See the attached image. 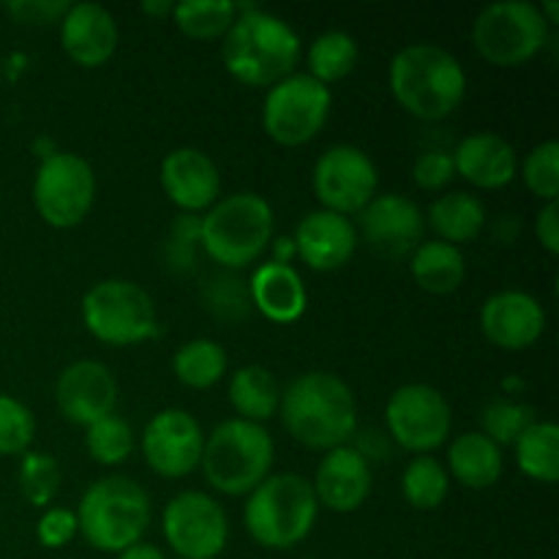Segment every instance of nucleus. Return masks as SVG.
<instances>
[{"instance_id": "nucleus-18", "label": "nucleus", "mask_w": 559, "mask_h": 559, "mask_svg": "<svg viewBox=\"0 0 559 559\" xmlns=\"http://www.w3.org/2000/svg\"><path fill=\"white\" fill-rule=\"evenodd\" d=\"M164 194L175 207L194 216V213L211 211L222 200V175L216 162L200 147H175L167 153L158 169Z\"/></svg>"}, {"instance_id": "nucleus-9", "label": "nucleus", "mask_w": 559, "mask_h": 559, "mask_svg": "<svg viewBox=\"0 0 559 559\" xmlns=\"http://www.w3.org/2000/svg\"><path fill=\"white\" fill-rule=\"evenodd\" d=\"M551 27L535 3L502 0L491 3L475 16L473 44L480 58L500 69H516L530 63L549 44Z\"/></svg>"}, {"instance_id": "nucleus-23", "label": "nucleus", "mask_w": 559, "mask_h": 559, "mask_svg": "<svg viewBox=\"0 0 559 559\" xmlns=\"http://www.w3.org/2000/svg\"><path fill=\"white\" fill-rule=\"evenodd\" d=\"M451 156L456 175H462L475 189H506L508 183L516 180V151H513L511 142L491 134V131H478V134L464 136Z\"/></svg>"}, {"instance_id": "nucleus-29", "label": "nucleus", "mask_w": 559, "mask_h": 559, "mask_svg": "<svg viewBox=\"0 0 559 559\" xmlns=\"http://www.w3.org/2000/svg\"><path fill=\"white\" fill-rule=\"evenodd\" d=\"M516 464L530 480L555 486L559 480V426L551 420H535L516 442Z\"/></svg>"}, {"instance_id": "nucleus-45", "label": "nucleus", "mask_w": 559, "mask_h": 559, "mask_svg": "<svg viewBox=\"0 0 559 559\" xmlns=\"http://www.w3.org/2000/svg\"><path fill=\"white\" fill-rule=\"evenodd\" d=\"M273 251H276L273 262H284V265H289V260L295 257L293 238H276V243H273Z\"/></svg>"}, {"instance_id": "nucleus-43", "label": "nucleus", "mask_w": 559, "mask_h": 559, "mask_svg": "<svg viewBox=\"0 0 559 559\" xmlns=\"http://www.w3.org/2000/svg\"><path fill=\"white\" fill-rule=\"evenodd\" d=\"M535 235L538 243L544 246L546 254H559V207L557 202H544V207L535 216Z\"/></svg>"}, {"instance_id": "nucleus-32", "label": "nucleus", "mask_w": 559, "mask_h": 559, "mask_svg": "<svg viewBox=\"0 0 559 559\" xmlns=\"http://www.w3.org/2000/svg\"><path fill=\"white\" fill-rule=\"evenodd\" d=\"M235 16H238V9L229 0H183L173 5V20L178 31L194 41L224 38Z\"/></svg>"}, {"instance_id": "nucleus-20", "label": "nucleus", "mask_w": 559, "mask_h": 559, "mask_svg": "<svg viewBox=\"0 0 559 559\" xmlns=\"http://www.w3.org/2000/svg\"><path fill=\"white\" fill-rule=\"evenodd\" d=\"M295 257L311 271L331 273L347 265L358 251V229L347 216L331 211H311L295 227Z\"/></svg>"}, {"instance_id": "nucleus-39", "label": "nucleus", "mask_w": 559, "mask_h": 559, "mask_svg": "<svg viewBox=\"0 0 559 559\" xmlns=\"http://www.w3.org/2000/svg\"><path fill=\"white\" fill-rule=\"evenodd\" d=\"M80 533L76 513L69 508H47L36 524V535L44 549H63Z\"/></svg>"}, {"instance_id": "nucleus-34", "label": "nucleus", "mask_w": 559, "mask_h": 559, "mask_svg": "<svg viewBox=\"0 0 559 559\" xmlns=\"http://www.w3.org/2000/svg\"><path fill=\"white\" fill-rule=\"evenodd\" d=\"M85 448L93 462L115 467V464H123L134 451V431H131L129 420L112 413L87 426Z\"/></svg>"}, {"instance_id": "nucleus-17", "label": "nucleus", "mask_w": 559, "mask_h": 559, "mask_svg": "<svg viewBox=\"0 0 559 559\" xmlns=\"http://www.w3.org/2000/svg\"><path fill=\"white\" fill-rule=\"evenodd\" d=\"M55 402L63 418L74 426H91L118 407V382L98 360H74L55 382Z\"/></svg>"}, {"instance_id": "nucleus-37", "label": "nucleus", "mask_w": 559, "mask_h": 559, "mask_svg": "<svg viewBox=\"0 0 559 559\" xmlns=\"http://www.w3.org/2000/svg\"><path fill=\"white\" fill-rule=\"evenodd\" d=\"M522 178L530 194L544 202H557L559 197V142L546 140L527 153L522 164Z\"/></svg>"}, {"instance_id": "nucleus-2", "label": "nucleus", "mask_w": 559, "mask_h": 559, "mask_svg": "<svg viewBox=\"0 0 559 559\" xmlns=\"http://www.w3.org/2000/svg\"><path fill=\"white\" fill-rule=\"evenodd\" d=\"M233 27L222 38L224 66L249 87H273L295 74L300 60V36L282 16L260 5H238Z\"/></svg>"}, {"instance_id": "nucleus-14", "label": "nucleus", "mask_w": 559, "mask_h": 559, "mask_svg": "<svg viewBox=\"0 0 559 559\" xmlns=\"http://www.w3.org/2000/svg\"><path fill=\"white\" fill-rule=\"evenodd\" d=\"M162 533L180 559H216L227 546L229 519L205 491H180L164 508Z\"/></svg>"}, {"instance_id": "nucleus-38", "label": "nucleus", "mask_w": 559, "mask_h": 559, "mask_svg": "<svg viewBox=\"0 0 559 559\" xmlns=\"http://www.w3.org/2000/svg\"><path fill=\"white\" fill-rule=\"evenodd\" d=\"M36 437V418L14 396L0 393V456H25Z\"/></svg>"}, {"instance_id": "nucleus-21", "label": "nucleus", "mask_w": 559, "mask_h": 559, "mask_svg": "<svg viewBox=\"0 0 559 559\" xmlns=\"http://www.w3.org/2000/svg\"><path fill=\"white\" fill-rule=\"evenodd\" d=\"M60 44L71 63L82 69H98L118 52L120 27L104 5L69 3L60 20Z\"/></svg>"}, {"instance_id": "nucleus-35", "label": "nucleus", "mask_w": 559, "mask_h": 559, "mask_svg": "<svg viewBox=\"0 0 559 559\" xmlns=\"http://www.w3.org/2000/svg\"><path fill=\"white\" fill-rule=\"evenodd\" d=\"M535 409L516 399H495L480 413V435L489 437L495 445H513L530 426L535 424Z\"/></svg>"}, {"instance_id": "nucleus-3", "label": "nucleus", "mask_w": 559, "mask_h": 559, "mask_svg": "<svg viewBox=\"0 0 559 559\" xmlns=\"http://www.w3.org/2000/svg\"><path fill=\"white\" fill-rule=\"evenodd\" d=\"M388 82L399 107L418 120L448 118L467 96L464 66L440 44H409L399 49Z\"/></svg>"}, {"instance_id": "nucleus-10", "label": "nucleus", "mask_w": 559, "mask_h": 559, "mask_svg": "<svg viewBox=\"0 0 559 559\" xmlns=\"http://www.w3.org/2000/svg\"><path fill=\"white\" fill-rule=\"evenodd\" d=\"M331 107V87L317 82L314 76L295 71L267 87L262 104V129L276 145L300 147L325 129Z\"/></svg>"}, {"instance_id": "nucleus-11", "label": "nucleus", "mask_w": 559, "mask_h": 559, "mask_svg": "<svg viewBox=\"0 0 559 559\" xmlns=\"http://www.w3.org/2000/svg\"><path fill=\"white\" fill-rule=\"evenodd\" d=\"M96 202V173L82 156L55 151L44 156L33 178V205L55 229L80 227Z\"/></svg>"}, {"instance_id": "nucleus-44", "label": "nucleus", "mask_w": 559, "mask_h": 559, "mask_svg": "<svg viewBox=\"0 0 559 559\" xmlns=\"http://www.w3.org/2000/svg\"><path fill=\"white\" fill-rule=\"evenodd\" d=\"M118 559H167V557H164V551L158 549V546L140 540V544H134V546H129L126 551H120Z\"/></svg>"}, {"instance_id": "nucleus-1", "label": "nucleus", "mask_w": 559, "mask_h": 559, "mask_svg": "<svg viewBox=\"0 0 559 559\" xmlns=\"http://www.w3.org/2000/svg\"><path fill=\"white\" fill-rule=\"evenodd\" d=\"M284 429L311 451L349 445L358 435V404L347 382L333 371H306L282 391Z\"/></svg>"}, {"instance_id": "nucleus-6", "label": "nucleus", "mask_w": 559, "mask_h": 559, "mask_svg": "<svg viewBox=\"0 0 559 559\" xmlns=\"http://www.w3.org/2000/svg\"><path fill=\"white\" fill-rule=\"evenodd\" d=\"M76 524L93 549L120 555L145 538L151 524V497L136 480L109 475L82 495Z\"/></svg>"}, {"instance_id": "nucleus-28", "label": "nucleus", "mask_w": 559, "mask_h": 559, "mask_svg": "<svg viewBox=\"0 0 559 559\" xmlns=\"http://www.w3.org/2000/svg\"><path fill=\"white\" fill-rule=\"evenodd\" d=\"M426 224L435 229L437 240H445L451 246L473 243L486 227V207L478 197L467 191H448L431 202Z\"/></svg>"}, {"instance_id": "nucleus-16", "label": "nucleus", "mask_w": 559, "mask_h": 559, "mask_svg": "<svg viewBox=\"0 0 559 559\" xmlns=\"http://www.w3.org/2000/svg\"><path fill=\"white\" fill-rule=\"evenodd\" d=\"M364 240L385 260L413 257L426 240V216L404 194H377L358 213Z\"/></svg>"}, {"instance_id": "nucleus-24", "label": "nucleus", "mask_w": 559, "mask_h": 559, "mask_svg": "<svg viewBox=\"0 0 559 559\" xmlns=\"http://www.w3.org/2000/svg\"><path fill=\"white\" fill-rule=\"evenodd\" d=\"M249 298L265 320L276 325H293L306 314L309 293L304 276L284 262H262L249 282Z\"/></svg>"}, {"instance_id": "nucleus-15", "label": "nucleus", "mask_w": 559, "mask_h": 559, "mask_svg": "<svg viewBox=\"0 0 559 559\" xmlns=\"http://www.w3.org/2000/svg\"><path fill=\"white\" fill-rule=\"evenodd\" d=\"M202 448H205L202 426L197 424L194 415L178 407L153 415L142 435V456L147 467L169 480L194 473L200 467Z\"/></svg>"}, {"instance_id": "nucleus-27", "label": "nucleus", "mask_w": 559, "mask_h": 559, "mask_svg": "<svg viewBox=\"0 0 559 559\" xmlns=\"http://www.w3.org/2000/svg\"><path fill=\"white\" fill-rule=\"evenodd\" d=\"M229 404L240 420L265 424L278 413L282 404V385L267 366L249 364L240 366L229 380Z\"/></svg>"}, {"instance_id": "nucleus-41", "label": "nucleus", "mask_w": 559, "mask_h": 559, "mask_svg": "<svg viewBox=\"0 0 559 559\" xmlns=\"http://www.w3.org/2000/svg\"><path fill=\"white\" fill-rule=\"evenodd\" d=\"M69 3L66 0H16V3H5V14L16 20L20 25H55L63 20Z\"/></svg>"}, {"instance_id": "nucleus-8", "label": "nucleus", "mask_w": 559, "mask_h": 559, "mask_svg": "<svg viewBox=\"0 0 559 559\" xmlns=\"http://www.w3.org/2000/svg\"><path fill=\"white\" fill-rule=\"evenodd\" d=\"M82 322L102 344L134 347L158 333L156 304L131 278H104L82 295Z\"/></svg>"}, {"instance_id": "nucleus-25", "label": "nucleus", "mask_w": 559, "mask_h": 559, "mask_svg": "<svg viewBox=\"0 0 559 559\" xmlns=\"http://www.w3.org/2000/svg\"><path fill=\"white\" fill-rule=\"evenodd\" d=\"M502 448L495 445L480 431H464L448 448V475L464 486V489H491L502 478Z\"/></svg>"}, {"instance_id": "nucleus-30", "label": "nucleus", "mask_w": 559, "mask_h": 559, "mask_svg": "<svg viewBox=\"0 0 559 559\" xmlns=\"http://www.w3.org/2000/svg\"><path fill=\"white\" fill-rule=\"evenodd\" d=\"M227 349L213 338H194L178 347L173 358V371L180 385L191 391H207L227 374Z\"/></svg>"}, {"instance_id": "nucleus-12", "label": "nucleus", "mask_w": 559, "mask_h": 559, "mask_svg": "<svg viewBox=\"0 0 559 559\" xmlns=\"http://www.w3.org/2000/svg\"><path fill=\"white\" fill-rule=\"evenodd\" d=\"M388 437L399 448L418 456H429L442 448L453 429L451 402L426 382H409L396 388L385 404Z\"/></svg>"}, {"instance_id": "nucleus-31", "label": "nucleus", "mask_w": 559, "mask_h": 559, "mask_svg": "<svg viewBox=\"0 0 559 559\" xmlns=\"http://www.w3.org/2000/svg\"><path fill=\"white\" fill-rule=\"evenodd\" d=\"M360 60L358 41L344 31H325L311 41L309 47V71L306 74L314 76L322 85H333L342 82L355 71Z\"/></svg>"}, {"instance_id": "nucleus-26", "label": "nucleus", "mask_w": 559, "mask_h": 559, "mask_svg": "<svg viewBox=\"0 0 559 559\" xmlns=\"http://www.w3.org/2000/svg\"><path fill=\"white\" fill-rule=\"evenodd\" d=\"M409 273L424 293L451 295L467 276V262L459 246L445 240H424L409 257Z\"/></svg>"}, {"instance_id": "nucleus-33", "label": "nucleus", "mask_w": 559, "mask_h": 559, "mask_svg": "<svg viewBox=\"0 0 559 559\" xmlns=\"http://www.w3.org/2000/svg\"><path fill=\"white\" fill-rule=\"evenodd\" d=\"M402 495L418 511H437L451 495V475L435 456H415L402 473Z\"/></svg>"}, {"instance_id": "nucleus-40", "label": "nucleus", "mask_w": 559, "mask_h": 559, "mask_svg": "<svg viewBox=\"0 0 559 559\" xmlns=\"http://www.w3.org/2000/svg\"><path fill=\"white\" fill-rule=\"evenodd\" d=\"M413 178L418 189L424 191H442L451 186L456 178V167H453V156L445 151H426L420 153L418 162L413 167Z\"/></svg>"}, {"instance_id": "nucleus-22", "label": "nucleus", "mask_w": 559, "mask_h": 559, "mask_svg": "<svg viewBox=\"0 0 559 559\" xmlns=\"http://www.w3.org/2000/svg\"><path fill=\"white\" fill-rule=\"evenodd\" d=\"M317 502L333 513H353L371 495V464L353 445L333 448L322 456L311 480Z\"/></svg>"}, {"instance_id": "nucleus-19", "label": "nucleus", "mask_w": 559, "mask_h": 559, "mask_svg": "<svg viewBox=\"0 0 559 559\" xmlns=\"http://www.w3.org/2000/svg\"><path fill=\"white\" fill-rule=\"evenodd\" d=\"M480 331L495 347L519 353L544 336L546 311L530 293L522 289H502L486 298L480 309Z\"/></svg>"}, {"instance_id": "nucleus-42", "label": "nucleus", "mask_w": 559, "mask_h": 559, "mask_svg": "<svg viewBox=\"0 0 559 559\" xmlns=\"http://www.w3.org/2000/svg\"><path fill=\"white\" fill-rule=\"evenodd\" d=\"M200 246V218L197 216H178L175 222L173 235H169V257H173V265H178L180 271L194 265V249Z\"/></svg>"}, {"instance_id": "nucleus-5", "label": "nucleus", "mask_w": 559, "mask_h": 559, "mask_svg": "<svg viewBox=\"0 0 559 559\" xmlns=\"http://www.w3.org/2000/svg\"><path fill=\"white\" fill-rule=\"evenodd\" d=\"M276 216L265 197L254 191H238L218 200L200 218V246L222 267L251 265L273 243Z\"/></svg>"}, {"instance_id": "nucleus-46", "label": "nucleus", "mask_w": 559, "mask_h": 559, "mask_svg": "<svg viewBox=\"0 0 559 559\" xmlns=\"http://www.w3.org/2000/svg\"><path fill=\"white\" fill-rule=\"evenodd\" d=\"M173 5L175 3H167V0H153V3H142L140 11L147 16H167L173 14Z\"/></svg>"}, {"instance_id": "nucleus-7", "label": "nucleus", "mask_w": 559, "mask_h": 559, "mask_svg": "<svg viewBox=\"0 0 559 559\" xmlns=\"http://www.w3.org/2000/svg\"><path fill=\"white\" fill-rule=\"evenodd\" d=\"M273 437L265 426L229 418L205 437L200 467L211 489L227 497H246L271 475Z\"/></svg>"}, {"instance_id": "nucleus-36", "label": "nucleus", "mask_w": 559, "mask_h": 559, "mask_svg": "<svg viewBox=\"0 0 559 559\" xmlns=\"http://www.w3.org/2000/svg\"><path fill=\"white\" fill-rule=\"evenodd\" d=\"M20 489L36 508H49L60 491V467L49 453L27 451L20 464Z\"/></svg>"}, {"instance_id": "nucleus-4", "label": "nucleus", "mask_w": 559, "mask_h": 559, "mask_svg": "<svg viewBox=\"0 0 559 559\" xmlns=\"http://www.w3.org/2000/svg\"><path fill=\"white\" fill-rule=\"evenodd\" d=\"M317 502L311 480L295 473H271L251 495H246V533L262 549L287 551L309 538L317 524Z\"/></svg>"}, {"instance_id": "nucleus-13", "label": "nucleus", "mask_w": 559, "mask_h": 559, "mask_svg": "<svg viewBox=\"0 0 559 559\" xmlns=\"http://www.w3.org/2000/svg\"><path fill=\"white\" fill-rule=\"evenodd\" d=\"M380 173L369 153L358 145H333L317 158L311 189L322 211L358 216L377 197Z\"/></svg>"}]
</instances>
